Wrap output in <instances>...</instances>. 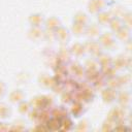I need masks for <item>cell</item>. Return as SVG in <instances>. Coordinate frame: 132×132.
Masks as SVG:
<instances>
[{"instance_id": "52a82bcc", "label": "cell", "mask_w": 132, "mask_h": 132, "mask_svg": "<svg viewBox=\"0 0 132 132\" xmlns=\"http://www.w3.org/2000/svg\"><path fill=\"white\" fill-rule=\"evenodd\" d=\"M108 118L117 124L124 122V120L126 118V108H124L118 104L117 106H114L110 109V111L108 113Z\"/></svg>"}, {"instance_id": "9c48e42d", "label": "cell", "mask_w": 132, "mask_h": 132, "mask_svg": "<svg viewBox=\"0 0 132 132\" xmlns=\"http://www.w3.org/2000/svg\"><path fill=\"white\" fill-rule=\"evenodd\" d=\"M67 69H68V73L73 75L74 77L76 78H81L85 74H86V70L84 68L82 65H80L79 63H76V62H69L67 64Z\"/></svg>"}, {"instance_id": "83f0119b", "label": "cell", "mask_w": 132, "mask_h": 132, "mask_svg": "<svg viewBox=\"0 0 132 132\" xmlns=\"http://www.w3.org/2000/svg\"><path fill=\"white\" fill-rule=\"evenodd\" d=\"M108 27L110 28V31L112 33H117L122 27H124V24H123V21L119 18H112Z\"/></svg>"}, {"instance_id": "7a4b0ae2", "label": "cell", "mask_w": 132, "mask_h": 132, "mask_svg": "<svg viewBox=\"0 0 132 132\" xmlns=\"http://www.w3.org/2000/svg\"><path fill=\"white\" fill-rule=\"evenodd\" d=\"M30 104L33 109L41 110L43 108H48V106L51 107L53 105V98L45 95H37L31 99Z\"/></svg>"}, {"instance_id": "6da1fadb", "label": "cell", "mask_w": 132, "mask_h": 132, "mask_svg": "<svg viewBox=\"0 0 132 132\" xmlns=\"http://www.w3.org/2000/svg\"><path fill=\"white\" fill-rule=\"evenodd\" d=\"M99 44L101 45L102 50L104 51H113L117 47V38L114 33H112L111 31L108 32H103L101 33V35L99 36V38L97 39Z\"/></svg>"}, {"instance_id": "ba28073f", "label": "cell", "mask_w": 132, "mask_h": 132, "mask_svg": "<svg viewBox=\"0 0 132 132\" xmlns=\"http://www.w3.org/2000/svg\"><path fill=\"white\" fill-rule=\"evenodd\" d=\"M102 31H101V26L98 25L97 23H90L89 25H87L86 27V32L85 35L88 37V39H92V40H97L99 38V36L101 35Z\"/></svg>"}, {"instance_id": "f1b7e54d", "label": "cell", "mask_w": 132, "mask_h": 132, "mask_svg": "<svg viewBox=\"0 0 132 132\" xmlns=\"http://www.w3.org/2000/svg\"><path fill=\"white\" fill-rule=\"evenodd\" d=\"M86 27L87 26H84V25H80V24H76V23H72L70 32L72 34H74L75 36H82V35H85Z\"/></svg>"}, {"instance_id": "484cf974", "label": "cell", "mask_w": 132, "mask_h": 132, "mask_svg": "<svg viewBox=\"0 0 132 132\" xmlns=\"http://www.w3.org/2000/svg\"><path fill=\"white\" fill-rule=\"evenodd\" d=\"M97 61H98V63H99V65H100V69H101V68L110 66L111 63H112V58H111L109 55H107L106 53L102 52V53L99 55V57L97 58Z\"/></svg>"}, {"instance_id": "277c9868", "label": "cell", "mask_w": 132, "mask_h": 132, "mask_svg": "<svg viewBox=\"0 0 132 132\" xmlns=\"http://www.w3.org/2000/svg\"><path fill=\"white\" fill-rule=\"evenodd\" d=\"M71 38V32L64 26L59 27L55 31V40H57L61 45H66Z\"/></svg>"}, {"instance_id": "8fae6325", "label": "cell", "mask_w": 132, "mask_h": 132, "mask_svg": "<svg viewBox=\"0 0 132 132\" xmlns=\"http://www.w3.org/2000/svg\"><path fill=\"white\" fill-rule=\"evenodd\" d=\"M28 38L34 42L44 40V29L42 27H31L28 31Z\"/></svg>"}, {"instance_id": "ffe728a7", "label": "cell", "mask_w": 132, "mask_h": 132, "mask_svg": "<svg viewBox=\"0 0 132 132\" xmlns=\"http://www.w3.org/2000/svg\"><path fill=\"white\" fill-rule=\"evenodd\" d=\"M70 52L72 54V57L75 58H82L84 56H86V48L82 42H74L70 47Z\"/></svg>"}, {"instance_id": "f546056e", "label": "cell", "mask_w": 132, "mask_h": 132, "mask_svg": "<svg viewBox=\"0 0 132 132\" xmlns=\"http://www.w3.org/2000/svg\"><path fill=\"white\" fill-rule=\"evenodd\" d=\"M52 117L56 118V119H59V120H62L64 119L65 117H67V111L66 109L63 107V106H58V107H55L52 111Z\"/></svg>"}, {"instance_id": "4316f807", "label": "cell", "mask_w": 132, "mask_h": 132, "mask_svg": "<svg viewBox=\"0 0 132 132\" xmlns=\"http://www.w3.org/2000/svg\"><path fill=\"white\" fill-rule=\"evenodd\" d=\"M31 109H32V107H31L30 101H27L26 99L23 100L22 102L18 103V110H19V112H20L21 114H23V116L29 114V112H30Z\"/></svg>"}, {"instance_id": "8d00e7d4", "label": "cell", "mask_w": 132, "mask_h": 132, "mask_svg": "<svg viewBox=\"0 0 132 132\" xmlns=\"http://www.w3.org/2000/svg\"><path fill=\"white\" fill-rule=\"evenodd\" d=\"M6 94H7V87H6L5 82L0 79V100L3 99Z\"/></svg>"}, {"instance_id": "30bf717a", "label": "cell", "mask_w": 132, "mask_h": 132, "mask_svg": "<svg viewBox=\"0 0 132 132\" xmlns=\"http://www.w3.org/2000/svg\"><path fill=\"white\" fill-rule=\"evenodd\" d=\"M117 96H118V90L112 89L110 87H106L104 89H102L101 92V98L105 103H113L117 101Z\"/></svg>"}, {"instance_id": "9a60e30c", "label": "cell", "mask_w": 132, "mask_h": 132, "mask_svg": "<svg viewBox=\"0 0 132 132\" xmlns=\"http://www.w3.org/2000/svg\"><path fill=\"white\" fill-rule=\"evenodd\" d=\"M57 56L60 63H63V64H68L72 59V54L70 52V48L67 47L66 45H61L60 50L57 53Z\"/></svg>"}, {"instance_id": "5b68a950", "label": "cell", "mask_w": 132, "mask_h": 132, "mask_svg": "<svg viewBox=\"0 0 132 132\" xmlns=\"http://www.w3.org/2000/svg\"><path fill=\"white\" fill-rule=\"evenodd\" d=\"M108 6L106 0H89L88 2V11L92 14H97L102 10H105Z\"/></svg>"}, {"instance_id": "d590c367", "label": "cell", "mask_w": 132, "mask_h": 132, "mask_svg": "<svg viewBox=\"0 0 132 132\" xmlns=\"http://www.w3.org/2000/svg\"><path fill=\"white\" fill-rule=\"evenodd\" d=\"M62 101L64 102V103H66V104H69V103H72L73 101H74V99H73V96H72V94H71V92H69V91H65L64 90V92H63V94H62Z\"/></svg>"}, {"instance_id": "5bb4252c", "label": "cell", "mask_w": 132, "mask_h": 132, "mask_svg": "<svg viewBox=\"0 0 132 132\" xmlns=\"http://www.w3.org/2000/svg\"><path fill=\"white\" fill-rule=\"evenodd\" d=\"M44 22H45V16L40 12L31 13L28 18V23L31 27H42L43 28Z\"/></svg>"}, {"instance_id": "cb8c5ba5", "label": "cell", "mask_w": 132, "mask_h": 132, "mask_svg": "<svg viewBox=\"0 0 132 132\" xmlns=\"http://www.w3.org/2000/svg\"><path fill=\"white\" fill-rule=\"evenodd\" d=\"M12 109L9 104L0 101V120H7L10 118Z\"/></svg>"}, {"instance_id": "7402d4cb", "label": "cell", "mask_w": 132, "mask_h": 132, "mask_svg": "<svg viewBox=\"0 0 132 132\" xmlns=\"http://www.w3.org/2000/svg\"><path fill=\"white\" fill-rule=\"evenodd\" d=\"M84 68L86 70V73H91V72H97L100 70V65L97 61V59L95 58H89L85 65H84Z\"/></svg>"}, {"instance_id": "d6a6232c", "label": "cell", "mask_w": 132, "mask_h": 132, "mask_svg": "<svg viewBox=\"0 0 132 132\" xmlns=\"http://www.w3.org/2000/svg\"><path fill=\"white\" fill-rule=\"evenodd\" d=\"M15 79H16L18 84H20V85H25V84H27V82L29 81L30 75H29V73H27V72H20V73L16 74Z\"/></svg>"}, {"instance_id": "7c38bea8", "label": "cell", "mask_w": 132, "mask_h": 132, "mask_svg": "<svg viewBox=\"0 0 132 132\" xmlns=\"http://www.w3.org/2000/svg\"><path fill=\"white\" fill-rule=\"evenodd\" d=\"M38 85L43 89H52L56 82V78L47 73H41L37 78Z\"/></svg>"}, {"instance_id": "e575fe53", "label": "cell", "mask_w": 132, "mask_h": 132, "mask_svg": "<svg viewBox=\"0 0 132 132\" xmlns=\"http://www.w3.org/2000/svg\"><path fill=\"white\" fill-rule=\"evenodd\" d=\"M26 129V123L22 120H18L15 121L12 126L10 127V130H16V131H22V130H25Z\"/></svg>"}, {"instance_id": "1f68e13d", "label": "cell", "mask_w": 132, "mask_h": 132, "mask_svg": "<svg viewBox=\"0 0 132 132\" xmlns=\"http://www.w3.org/2000/svg\"><path fill=\"white\" fill-rule=\"evenodd\" d=\"M74 128V125H73V122L70 118L68 117H65L64 119L61 120V127H60V130H71Z\"/></svg>"}, {"instance_id": "8992f818", "label": "cell", "mask_w": 132, "mask_h": 132, "mask_svg": "<svg viewBox=\"0 0 132 132\" xmlns=\"http://www.w3.org/2000/svg\"><path fill=\"white\" fill-rule=\"evenodd\" d=\"M111 65L117 71L125 70L130 67V58L125 55H119L114 59H112Z\"/></svg>"}, {"instance_id": "2e32d148", "label": "cell", "mask_w": 132, "mask_h": 132, "mask_svg": "<svg viewBox=\"0 0 132 132\" xmlns=\"http://www.w3.org/2000/svg\"><path fill=\"white\" fill-rule=\"evenodd\" d=\"M62 26V22L61 20L56 16V15H52L50 18H45V22H44V29L46 30H51V31H56L59 27Z\"/></svg>"}, {"instance_id": "d6986e66", "label": "cell", "mask_w": 132, "mask_h": 132, "mask_svg": "<svg viewBox=\"0 0 132 132\" xmlns=\"http://www.w3.org/2000/svg\"><path fill=\"white\" fill-rule=\"evenodd\" d=\"M97 15V24L100 25L101 27H105V26H108L111 19H112V15L110 14V12L108 10H102L100 11L99 13L96 14Z\"/></svg>"}, {"instance_id": "d4e9b609", "label": "cell", "mask_w": 132, "mask_h": 132, "mask_svg": "<svg viewBox=\"0 0 132 132\" xmlns=\"http://www.w3.org/2000/svg\"><path fill=\"white\" fill-rule=\"evenodd\" d=\"M110 12V14L112 15V18H119V19H122L123 15L126 13V9L122 6V5H119V4H112L110 9L108 10Z\"/></svg>"}, {"instance_id": "4dcf8cb0", "label": "cell", "mask_w": 132, "mask_h": 132, "mask_svg": "<svg viewBox=\"0 0 132 132\" xmlns=\"http://www.w3.org/2000/svg\"><path fill=\"white\" fill-rule=\"evenodd\" d=\"M91 129H92L91 123L89 120H86V119L79 121V123L75 127V130H77V131H90Z\"/></svg>"}, {"instance_id": "e0dca14e", "label": "cell", "mask_w": 132, "mask_h": 132, "mask_svg": "<svg viewBox=\"0 0 132 132\" xmlns=\"http://www.w3.org/2000/svg\"><path fill=\"white\" fill-rule=\"evenodd\" d=\"M8 99L11 103L18 104L26 99V93L22 89H14L8 94Z\"/></svg>"}, {"instance_id": "3957f363", "label": "cell", "mask_w": 132, "mask_h": 132, "mask_svg": "<svg viewBox=\"0 0 132 132\" xmlns=\"http://www.w3.org/2000/svg\"><path fill=\"white\" fill-rule=\"evenodd\" d=\"M85 48H86V54L89 55L91 58H95L97 59L99 57V55L103 52L101 45L99 44L98 40H92V39H88L87 41L84 42Z\"/></svg>"}, {"instance_id": "836d02e7", "label": "cell", "mask_w": 132, "mask_h": 132, "mask_svg": "<svg viewBox=\"0 0 132 132\" xmlns=\"http://www.w3.org/2000/svg\"><path fill=\"white\" fill-rule=\"evenodd\" d=\"M118 78H119V81H120L121 87L127 86V85H129L130 81H131V76H130L129 73H123V74L119 75Z\"/></svg>"}, {"instance_id": "ac0fdd59", "label": "cell", "mask_w": 132, "mask_h": 132, "mask_svg": "<svg viewBox=\"0 0 132 132\" xmlns=\"http://www.w3.org/2000/svg\"><path fill=\"white\" fill-rule=\"evenodd\" d=\"M117 40L127 43L128 41H131V28L128 27H122L117 33H114Z\"/></svg>"}, {"instance_id": "603a6c76", "label": "cell", "mask_w": 132, "mask_h": 132, "mask_svg": "<svg viewBox=\"0 0 132 132\" xmlns=\"http://www.w3.org/2000/svg\"><path fill=\"white\" fill-rule=\"evenodd\" d=\"M70 112L73 117L78 118L80 116H82V113L85 112V108H84V103L79 102V101H73L71 103V108H70Z\"/></svg>"}, {"instance_id": "4fadbf2b", "label": "cell", "mask_w": 132, "mask_h": 132, "mask_svg": "<svg viewBox=\"0 0 132 132\" xmlns=\"http://www.w3.org/2000/svg\"><path fill=\"white\" fill-rule=\"evenodd\" d=\"M117 101L119 103L120 106L124 107V108H129L130 104H131V94L129 91L123 90L121 92H118V96H117Z\"/></svg>"}, {"instance_id": "44dd1931", "label": "cell", "mask_w": 132, "mask_h": 132, "mask_svg": "<svg viewBox=\"0 0 132 132\" xmlns=\"http://www.w3.org/2000/svg\"><path fill=\"white\" fill-rule=\"evenodd\" d=\"M72 23H76V24H80V25H84V26H87L91 23L90 21V16L84 12V11H77L73 14V18H72Z\"/></svg>"}]
</instances>
